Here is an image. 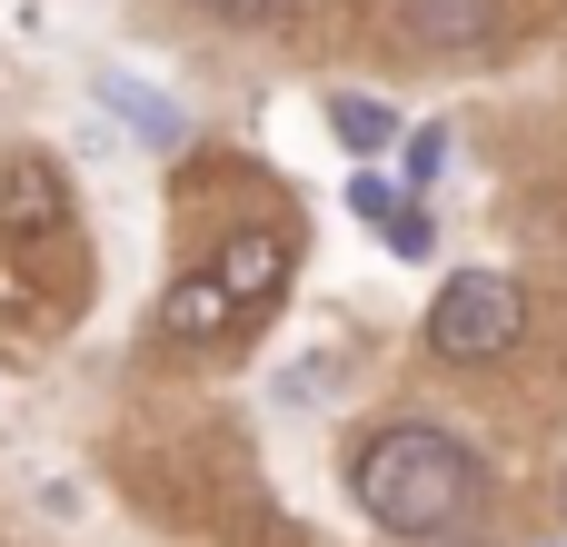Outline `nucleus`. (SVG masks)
Returning a JSON list of instances; mask_svg holds the SVG:
<instances>
[{
  "label": "nucleus",
  "instance_id": "f257e3e1",
  "mask_svg": "<svg viewBox=\"0 0 567 547\" xmlns=\"http://www.w3.org/2000/svg\"><path fill=\"white\" fill-rule=\"evenodd\" d=\"M349 488H359L369 528H389V538H449L458 508L478 498V448L449 438V429H429V419H399V429H379L359 448Z\"/></svg>",
  "mask_w": 567,
  "mask_h": 547
},
{
  "label": "nucleus",
  "instance_id": "f03ea898",
  "mask_svg": "<svg viewBox=\"0 0 567 547\" xmlns=\"http://www.w3.org/2000/svg\"><path fill=\"white\" fill-rule=\"evenodd\" d=\"M419 339H429L439 369H498V359H518V339H528V289H518L508 269H458V279L429 299Z\"/></svg>",
  "mask_w": 567,
  "mask_h": 547
},
{
  "label": "nucleus",
  "instance_id": "7ed1b4c3",
  "mask_svg": "<svg viewBox=\"0 0 567 547\" xmlns=\"http://www.w3.org/2000/svg\"><path fill=\"white\" fill-rule=\"evenodd\" d=\"M70 239V179L50 149H0V249H60Z\"/></svg>",
  "mask_w": 567,
  "mask_h": 547
},
{
  "label": "nucleus",
  "instance_id": "20e7f679",
  "mask_svg": "<svg viewBox=\"0 0 567 547\" xmlns=\"http://www.w3.org/2000/svg\"><path fill=\"white\" fill-rule=\"evenodd\" d=\"M389 10H399V30H409L419 50H439V60L488 50V40L508 30V0H389Z\"/></svg>",
  "mask_w": 567,
  "mask_h": 547
},
{
  "label": "nucleus",
  "instance_id": "39448f33",
  "mask_svg": "<svg viewBox=\"0 0 567 547\" xmlns=\"http://www.w3.org/2000/svg\"><path fill=\"white\" fill-rule=\"evenodd\" d=\"M219 289L239 299V319H259V309H279V289H289V239L279 229H239V239H219Z\"/></svg>",
  "mask_w": 567,
  "mask_h": 547
},
{
  "label": "nucleus",
  "instance_id": "423d86ee",
  "mask_svg": "<svg viewBox=\"0 0 567 547\" xmlns=\"http://www.w3.org/2000/svg\"><path fill=\"white\" fill-rule=\"evenodd\" d=\"M229 329H239V299L219 289V269H189V279L159 289V339L169 349H219Z\"/></svg>",
  "mask_w": 567,
  "mask_h": 547
},
{
  "label": "nucleus",
  "instance_id": "0eeeda50",
  "mask_svg": "<svg viewBox=\"0 0 567 547\" xmlns=\"http://www.w3.org/2000/svg\"><path fill=\"white\" fill-rule=\"evenodd\" d=\"M100 100H110V110H120V120H130L140 140H159V149L179 140V110H169V100H150L140 80H100Z\"/></svg>",
  "mask_w": 567,
  "mask_h": 547
},
{
  "label": "nucleus",
  "instance_id": "6e6552de",
  "mask_svg": "<svg viewBox=\"0 0 567 547\" xmlns=\"http://www.w3.org/2000/svg\"><path fill=\"white\" fill-rule=\"evenodd\" d=\"M329 120H339V140H349V149H389V140H399V120H389L379 100H339Z\"/></svg>",
  "mask_w": 567,
  "mask_h": 547
},
{
  "label": "nucleus",
  "instance_id": "1a4fd4ad",
  "mask_svg": "<svg viewBox=\"0 0 567 547\" xmlns=\"http://www.w3.org/2000/svg\"><path fill=\"white\" fill-rule=\"evenodd\" d=\"M439 169H449V130L429 120V130H409V189H429Z\"/></svg>",
  "mask_w": 567,
  "mask_h": 547
},
{
  "label": "nucleus",
  "instance_id": "9d476101",
  "mask_svg": "<svg viewBox=\"0 0 567 547\" xmlns=\"http://www.w3.org/2000/svg\"><path fill=\"white\" fill-rule=\"evenodd\" d=\"M379 229H389V249H399V259H429V209H419V199H399Z\"/></svg>",
  "mask_w": 567,
  "mask_h": 547
},
{
  "label": "nucleus",
  "instance_id": "9b49d317",
  "mask_svg": "<svg viewBox=\"0 0 567 547\" xmlns=\"http://www.w3.org/2000/svg\"><path fill=\"white\" fill-rule=\"evenodd\" d=\"M199 10H209V20H279L289 0H199Z\"/></svg>",
  "mask_w": 567,
  "mask_h": 547
},
{
  "label": "nucleus",
  "instance_id": "f8f14e48",
  "mask_svg": "<svg viewBox=\"0 0 567 547\" xmlns=\"http://www.w3.org/2000/svg\"><path fill=\"white\" fill-rule=\"evenodd\" d=\"M558 508H567V488H558Z\"/></svg>",
  "mask_w": 567,
  "mask_h": 547
},
{
  "label": "nucleus",
  "instance_id": "ddd939ff",
  "mask_svg": "<svg viewBox=\"0 0 567 547\" xmlns=\"http://www.w3.org/2000/svg\"><path fill=\"white\" fill-rule=\"evenodd\" d=\"M478 547H488V538H478Z\"/></svg>",
  "mask_w": 567,
  "mask_h": 547
}]
</instances>
